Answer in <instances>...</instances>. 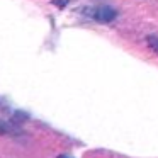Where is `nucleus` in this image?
<instances>
[{"mask_svg":"<svg viewBox=\"0 0 158 158\" xmlns=\"http://www.w3.org/2000/svg\"><path fill=\"white\" fill-rule=\"evenodd\" d=\"M116 17V10L110 7H100L99 10L95 12V19L99 22H109Z\"/></svg>","mask_w":158,"mask_h":158,"instance_id":"f257e3e1","label":"nucleus"},{"mask_svg":"<svg viewBox=\"0 0 158 158\" xmlns=\"http://www.w3.org/2000/svg\"><path fill=\"white\" fill-rule=\"evenodd\" d=\"M146 43H148V46H150V49H153V51L158 55V38L156 36H148Z\"/></svg>","mask_w":158,"mask_h":158,"instance_id":"f03ea898","label":"nucleus"}]
</instances>
